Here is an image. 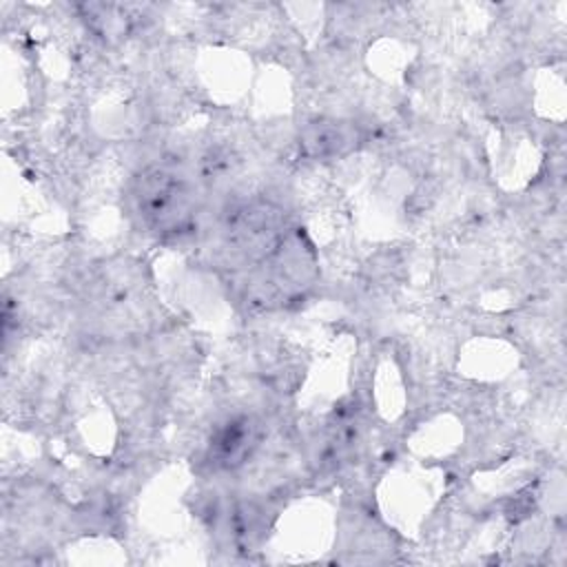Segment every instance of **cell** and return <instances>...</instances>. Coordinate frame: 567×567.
I'll use <instances>...</instances> for the list:
<instances>
[{
	"mask_svg": "<svg viewBox=\"0 0 567 567\" xmlns=\"http://www.w3.org/2000/svg\"><path fill=\"white\" fill-rule=\"evenodd\" d=\"M257 443H259V425L250 416L237 414L226 419L213 432L208 456L213 465L221 470H235L244 461H248Z\"/></svg>",
	"mask_w": 567,
	"mask_h": 567,
	"instance_id": "3957f363",
	"label": "cell"
},
{
	"mask_svg": "<svg viewBox=\"0 0 567 567\" xmlns=\"http://www.w3.org/2000/svg\"><path fill=\"white\" fill-rule=\"evenodd\" d=\"M133 202L142 221L166 237L186 235L195 226V193L168 168H148L133 184Z\"/></svg>",
	"mask_w": 567,
	"mask_h": 567,
	"instance_id": "6da1fadb",
	"label": "cell"
},
{
	"mask_svg": "<svg viewBox=\"0 0 567 567\" xmlns=\"http://www.w3.org/2000/svg\"><path fill=\"white\" fill-rule=\"evenodd\" d=\"M359 144V128L350 122L321 120L312 122L301 133V146L310 157L332 159L343 157Z\"/></svg>",
	"mask_w": 567,
	"mask_h": 567,
	"instance_id": "277c9868",
	"label": "cell"
},
{
	"mask_svg": "<svg viewBox=\"0 0 567 567\" xmlns=\"http://www.w3.org/2000/svg\"><path fill=\"white\" fill-rule=\"evenodd\" d=\"M224 237L233 252L266 259L286 237L281 213L261 202L235 206L226 215Z\"/></svg>",
	"mask_w": 567,
	"mask_h": 567,
	"instance_id": "7a4b0ae2",
	"label": "cell"
}]
</instances>
